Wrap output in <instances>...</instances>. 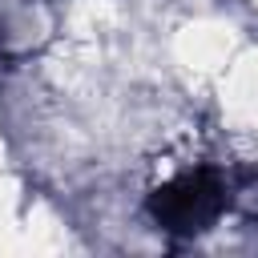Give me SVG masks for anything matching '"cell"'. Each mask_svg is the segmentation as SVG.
<instances>
[{"instance_id":"6da1fadb","label":"cell","mask_w":258,"mask_h":258,"mask_svg":"<svg viewBox=\"0 0 258 258\" xmlns=\"http://www.w3.org/2000/svg\"><path fill=\"white\" fill-rule=\"evenodd\" d=\"M230 177L214 157H177L149 185V214L173 234H198L226 214Z\"/></svg>"}]
</instances>
